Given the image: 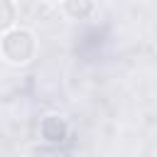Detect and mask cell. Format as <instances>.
Listing matches in <instances>:
<instances>
[{
  "label": "cell",
  "mask_w": 157,
  "mask_h": 157,
  "mask_svg": "<svg viewBox=\"0 0 157 157\" xmlns=\"http://www.w3.org/2000/svg\"><path fill=\"white\" fill-rule=\"evenodd\" d=\"M0 54L12 66H25L37 56V34L29 27H12L0 37Z\"/></svg>",
  "instance_id": "6da1fadb"
},
{
  "label": "cell",
  "mask_w": 157,
  "mask_h": 157,
  "mask_svg": "<svg viewBox=\"0 0 157 157\" xmlns=\"http://www.w3.org/2000/svg\"><path fill=\"white\" fill-rule=\"evenodd\" d=\"M39 137L47 145H61L69 137V123H66V118H61L56 113L44 115L39 120Z\"/></svg>",
  "instance_id": "7a4b0ae2"
},
{
  "label": "cell",
  "mask_w": 157,
  "mask_h": 157,
  "mask_svg": "<svg viewBox=\"0 0 157 157\" xmlns=\"http://www.w3.org/2000/svg\"><path fill=\"white\" fill-rule=\"evenodd\" d=\"M56 7L66 20H86L96 10V5L91 0H66V2H59Z\"/></svg>",
  "instance_id": "3957f363"
},
{
  "label": "cell",
  "mask_w": 157,
  "mask_h": 157,
  "mask_svg": "<svg viewBox=\"0 0 157 157\" xmlns=\"http://www.w3.org/2000/svg\"><path fill=\"white\" fill-rule=\"evenodd\" d=\"M17 27V5L12 0H0V37Z\"/></svg>",
  "instance_id": "277c9868"
}]
</instances>
